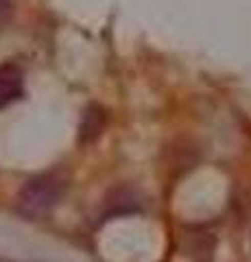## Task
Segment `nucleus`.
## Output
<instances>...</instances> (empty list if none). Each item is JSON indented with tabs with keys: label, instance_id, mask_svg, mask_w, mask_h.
I'll use <instances>...</instances> for the list:
<instances>
[{
	"label": "nucleus",
	"instance_id": "nucleus-1",
	"mask_svg": "<svg viewBox=\"0 0 251 262\" xmlns=\"http://www.w3.org/2000/svg\"><path fill=\"white\" fill-rule=\"evenodd\" d=\"M63 192H66V177L57 170H51V173L29 179L22 186L18 194V208L24 216L42 219L51 214L53 208L61 201Z\"/></svg>",
	"mask_w": 251,
	"mask_h": 262
},
{
	"label": "nucleus",
	"instance_id": "nucleus-2",
	"mask_svg": "<svg viewBox=\"0 0 251 262\" xmlns=\"http://www.w3.org/2000/svg\"><path fill=\"white\" fill-rule=\"evenodd\" d=\"M22 90H24V81H22V70L18 66L13 63L0 66V107L20 98Z\"/></svg>",
	"mask_w": 251,
	"mask_h": 262
},
{
	"label": "nucleus",
	"instance_id": "nucleus-3",
	"mask_svg": "<svg viewBox=\"0 0 251 262\" xmlns=\"http://www.w3.org/2000/svg\"><path fill=\"white\" fill-rule=\"evenodd\" d=\"M103 129V112L99 107H90L85 112L83 122H81V140H94Z\"/></svg>",
	"mask_w": 251,
	"mask_h": 262
},
{
	"label": "nucleus",
	"instance_id": "nucleus-4",
	"mask_svg": "<svg viewBox=\"0 0 251 262\" xmlns=\"http://www.w3.org/2000/svg\"><path fill=\"white\" fill-rule=\"evenodd\" d=\"M7 11H9V3H7V0H0V22L5 20Z\"/></svg>",
	"mask_w": 251,
	"mask_h": 262
}]
</instances>
